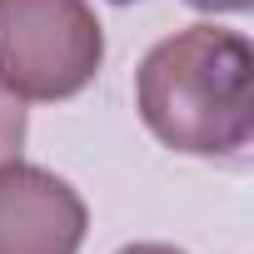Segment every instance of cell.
<instances>
[{
	"label": "cell",
	"mask_w": 254,
	"mask_h": 254,
	"mask_svg": "<svg viewBox=\"0 0 254 254\" xmlns=\"http://www.w3.org/2000/svg\"><path fill=\"white\" fill-rule=\"evenodd\" d=\"M85 199L45 165L0 160V254H80Z\"/></svg>",
	"instance_id": "3957f363"
},
{
	"label": "cell",
	"mask_w": 254,
	"mask_h": 254,
	"mask_svg": "<svg viewBox=\"0 0 254 254\" xmlns=\"http://www.w3.org/2000/svg\"><path fill=\"white\" fill-rule=\"evenodd\" d=\"M120 254H185V249H175V244H155V239H145V244H125Z\"/></svg>",
	"instance_id": "8992f818"
},
{
	"label": "cell",
	"mask_w": 254,
	"mask_h": 254,
	"mask_svg": "<svg viewBox=\"0 0 254 254\" xmlns=\"http://www.w3.org/2000/svg\"><path fill=\"white\" fill-rule=\"evenodd\" d=\"M194 10H214V15H239V10H249L254 0H190Z\"/></svg>",
	"instance_id": "5b68a950"
},
{
	"label": "cell",
	"mask_w": 254,
	"mask_h": 254,
	"mask_svg": "<svg viewBox=\"0 0 254 254\" xmlns=\"http://www.w3.org/2000/svg\"><path fill=\"white\" fill-rule=\"evenodd\" d=\"M25 150V110L15 95L0 90V160H20Z\"/></svg>",
	"instance_id": "277c9868"
},
{
	"label": "cell",
	"mask_w": 254,
	"mask_h": 254,
	"mask_svg": "<svg viewBox=\"0 0 254 254\" xmlns=\"http://www.w3.org/2000/svg\"><path fill=\"white\" fill-rule=\"evenodd\" d=\"M145 130L194 160H234L254 135V50L239 30L185 25L135 70Z\"/></svg>",
	"instance_id": "6da1fadb"
},
{
	"label": "cell",
	"mask_w": 254,
	"mask_h": 254,
	"mask_svg": "<svg viewBox=\"0 0 254 254\" xmlns=\"http://www.w3.org/2000/svg\"><path fill=\"white\" fill-rule=\"evenodd\" d=\"M105 65L90 0H0V90L20 105L80 95Z\"/></svg>",
	"instance_id": "7a4b0ae2"
}]
</instances>
